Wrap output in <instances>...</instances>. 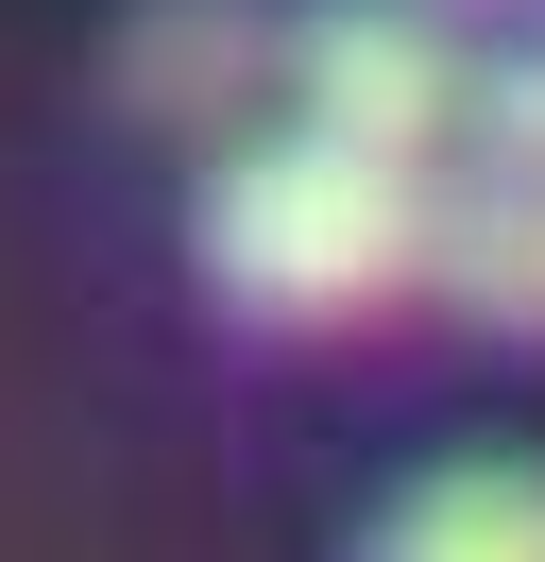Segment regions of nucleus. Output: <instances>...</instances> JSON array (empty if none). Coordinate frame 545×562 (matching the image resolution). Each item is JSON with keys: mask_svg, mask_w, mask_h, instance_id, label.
Returning <instances> with one entry per match:
<instances>
[{"mask_svg": "<svg viewBox=\"0 0 545 562\" xmlns=\"http://www.w3.org/2000/svg\"><path fill=\"white\" fill-rule=\"evenodd\" d=\"M204 273L256 324H358L392 290H426V171L324 137V120H272L204 188Z\"/></svg>", "mask_w": 545, "mask_h": 562, "instance_id": "f257e3e1", "label": "nucleus"}, {"mask_svg": "<svg viewBox=\"0 0 545 562\" xmlns=\"http://www.w3.org/2000/svg\"><path fill=\"white\" fill-rule=\"evenodd\" d=\"M375 562H545V477L529 460H460V477H426L392 512Z\"/></svg>", "mask_w": 545, "mask_h": 562, "instance_id": "39448f33", "label": "nucleus"}, {"mask_svg": "<svg viewBox=\"0 0 545 562\" xmlns=\"http://www.w3.org/2000/svg\"><path fill=\"white\" fill-rule=\"evenodd\" d=\"M272 52H290V35H272L256 0H170L154 35H136V103L188 120V137H204V120H272Z\"/></svg>", "mask_w": 545, "mask_h": 562, "instance_id": "20e7f679", "label": "nucleus"}, {"mask_svg": "<svg viewBox=\"0 0 545 562\" xmlns=\"http://www.w3.org/2000/svg\"><path fill=\"white\" fill-rule=\"evenodd\" d=\"M426 290H460L477 324H545V171L460 154V188H426Z\"/></svg>", "mask_w": 545, "mask_h": 562, "instance_id": "7ed1b4c3", "label": "nucleus"}, {"mask_svg": "<svg viewBox=\"0 0 545 562\" xmlns=\"http://www.w3.org/2000/svg\"><path fill=\"white\" fill-rule=\"evenodd\" d=\"M272 86H290V120H324V137H358V154H409V171H443V154H460V103H477V69L409 0H324V18H290Z\"/></svg>", "mask_w": 545, "mask_h": 562, "instance_id": "f03ea898", "label": "nucleus"}]
</instances>
